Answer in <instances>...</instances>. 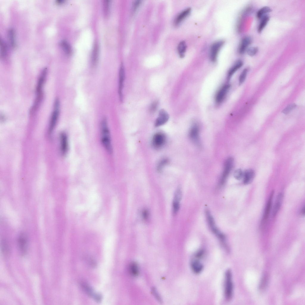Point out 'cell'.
Instances as JSON below:
<instances>
[{
  "mask_svg": "<svg viewBox=\"0 0 305 305\" xmlns=\"http://www.w3.org/2000/svg\"><path fill=\"white\" fill-rule=\"evenodd\" d=\"M100 136L102 144L106 152L110 154L113 152V147L110 130L108 121L105 118L101 121L100 124Z\"/></svg>",
  "mask_w": 305,
  "mask_h": 305,
  "instance_id": "1",
  "label": "cell"
},
{
  "mask_svg": "<svg viewBox=\"0 0 305 305\" xmlns=\"http://www.w3.org/2000/svg\"><path fill=\"white\" fill-rule=\"evenodd\" d=\"M233 291V284L232 280L231 271L228 270L225 274L224 283V294L227 300H230L232 298Z\"/></svg>",
  "mask_w": 305,
  "mask_h": 305,
  "instance_id": "2",
  "label": "cell"
},
{
  "mask_svg": "<svg viewBox=\"0 0 305 305\" xmlns=\"http://www.w3.org/2000/svg\"><path fill=\"white\" fill-rule=\"evenodd\" d=\"M224 44V41L220 40L215 42L211 45L209 51V58L212 62L216 61L218 54Z\"/></svg>",
  "mask_w": 305,
  "mask_h": 305,
  "instance_id": "3",
  "label": "cell"
},
{
  "mask_svg": "<svg viewBox=\"0 0 305 305\" xmlns=\"http://www.w3.org/2000/svg\"><path fill=\"white\" fill-rule=\"evenodd\" d=\"M233 163L234 159L232 158L229 157L226 160L225 163L223 170L220 179V185H222L224 183L232 169Z\"/></svg>",
  "mask_w": 305,
  "mask_h": 305,
  "instance_id": "4",
  "label": "cell"
},
{
  "mask_svg": "<svg viewBox=\"0 0 305 305\" xmlns=\"http://www.w3.org/2000/svg\"><path fill=\"white\" fill-rule=\"evenodd\" d=\"M166 138L165 134L159 132L155 133L153 136L151 141L152 147L155 149H159L165 144Z\"/></svg>",
  "mask_w": 305,
  "mask_h": 305,
  "instance_id": "5",
  "label": "cell"
},
{
  "mask_svg": "<svg viewBox=\"0 0 305 305\" xmlns=\"http://www.w3.org/2000/svg\"><path fill=\"white\" fill-rule=\"evenodd\" d=\"M199 131L198 125L196 124H194L190 128L189 133V136L190 139L198 146L200 145Z\"/></svg>",
  "mask_w": 305,
  "mask_h": 305,
  "instance_id": "6",
  "label": "cell"
},
{
  "mask_svg": "<svg viewBox=\"0 0 305 305\" xmlns=\"http://www.w3.org/2000/svg\"><path fill=\"white\" fill-rule=\"evenodd\" d=\"M252 41V38L249 36H246L243 38L238 48V51L239 54L242 55L246 52Z\"/></svg>",
  "mask_w": 305,
  "mask_h": 305,
  "instance_id": "7",
  "label": "cell"
},
{
  "mask_svg": "<svg viewBox=\"0 0 305 305\" xmlns=\"http://www.w3.org/2000/svg\"><path fill=\"white\" fill-rule=\"evenodd\" d=\"M60 139L61 153L64 156L66 154L69 148L68 138L65 132H62L60 135Z\"/></svg>",
  "mask_w": 305,
  "mask_h": 305,
  "instance_id": "8",
  "label": "cell"
},
{
  "mask_svg": "<svg viewBox=\"0 0 305 305\" xmlns=\"http://www.w3.org/2000/svg\"><path fill=\"white\" fill-rule=\"evenodd\" d=\"M230 88V85L226 84L223 85L217 92L215 100L217 104L221 103L224 99Z\"/></svg>",
  "mask_w": 305,
  "mask_h": 305,
  "instance_id": "9",
  "label": "cell"
},
{
  "mask_svg": "<svg viewBox=\"0 0 305 305\" xmlns=\"http://www.w3.org/2000/svg\"><path fill=\"white\" fill-rule=\"evenodd\" d=\"M58 101H57L56 102L55 108L52 112L51 117L49 126V131L50 133L54 129L58 118L59 111L58 108L59 103Z\"/></svg>",
  "mask_w": 305,
  "mask_h": 305,
  "instance_id": "10",
  "label": "cell"
},
{
  "mask_svg": "<svg viewBox=\"0 0 305 305\" xmlns=\"http://www.w3.org/2000/svg\"><path fill=\"white\" fill-rule=\"evenodd\" d=\"M125 79V72L123 64L122 63L121 65L119 71L118 88L119 94L121 101H122V92Z\"/></svg>",
  "mask_w": 305,
  "mask_h": 305,
  "instance_id": "11",
  "label": "cell"
},
{
  "mask_svg": "<svg viewBox=\"0 0 305 305\" xmlns=\"http://www.w3.org/2000/svg\"><path fill=\"white\" fill-rule=\"evenodd\" d=\"M169 118V116L167 112L164 109L161 110L155 121V126L158 127L164 125L167 122Z\"/></svg>",
  "mask_w": 305,
  "mask_h": 305,
  "instance_id": "12",
  "label": "cell"
},
{
  "mask_svg": "<svg viewBox=\"0 0 305 305\" xmlns=\"http://www.w3.org/2000/svg\"><path fill=\"white\" fill-rule=\"evenodd\" d=\"M191 12V8L189 7L180 12L175 19L174 21L175 25H178L180 24L190 14Z\"/></svg>",
  "mask_w": 305,
  "mask_h": 305,
  "instance_id": "13",
  "label": "cell"
},
{
  "mask_svg": "<svg viewBox=\"0 0 305 305\" xmlns=\"http://www.w3.org/2000/svg\"><path fill=\"white\" fill-rule=\"evenodd\" d=\"M283 198V194L279 193L278 195L273 207L272 216L274 217L277 214L281 207Z\"/></svg>",
  "mask_w": 305,
  "mask_h": 305,
  "instance_id": "14",
  "label": "cell"
},
{
  "mask_svg": "<svg viewBox=\"0 0 305 305\" xmlns=\"http://www.w3.org/2000/svg\"><path fill=\"white\" fill-rule=\"evenodd\" d=\"M255 177V172L252 169H248L243 173V183L245 184L251 183Z\"/></svg>",
  "mask_w": 305,
  "mask_h": 305,
  "instance_id": "15",
  "label": "cell"
},
{
  "mask_svg": "<svg viewBox=\"0 0 305 305\" xmlns=\"http://www.w3.org/2000/svg\"><path fill=\"white\" fill-rule=\"evenodd\" d=\"M273 194L274 191H272L271 192L265 206L263 216V219L264 220H267L269 216L272 207Z\"/></svg>",
  "mask_w": 305,
  "mask_h": 305,
  "instance_id": "16",
  "label": "cell"
},
{
  "mask_svg": "<svg viewBox=\"0 0 305 305\" xmlns=\"http://www.w3.org/2000/svg\"><path fill=\"white\" fill-rule=\"evenodd\" d=\"M18 244L20 251L22 254H24L27 250V240L25 235L21 234L18 239Z\"/></svg>",
  "mask_w": 305,
  "mask_h": 305,
  "instance_id": "17",
  "label": "cell"
},
{
  "mask_svg": "<svg viewBox=\"0 0 305 305\" xmlns=\"http://www.w3.org/2000/svg\"><path fill=\"white\" fill-rule=\"evenodd\" d=\"M243 65V62L241 60H238L235 62L228 71L227 77L228 80H230L233 75Z\"/></svg>",
  "mask_w": 305,
  "mask_h": 305,
  "instance_id": "18",
  "label": "cell"
},
{
  "mask_svg": "<svg viewBox=\"0 0 305 305\" xmlns=\"http://www.w3.org/2000/svg\"><path fill=\"white\" fill-rule=\"evenodd\" d=\"M191 267L192 271L196 274L200 273L203 269V265L197 259L192 261L191 264Z\"/></svg>",
  "mask_w": 305,
  "mask_h": 305,
  "instance_id": "19",
  "label": "cell"
},
{
  "mask_svg": "<svg viewBox=\"0 0 305 305\" xmlns=\"http://www.w3.org/2000/svg\"><path fill=\"white\" fill-rule=\"evenodd\" d=\"M187 48V45L185 41H182L178 44L177 50L178 54L181 58H183L185 56Z\"/></svg>",
  "mask_w": 305,
  "mask_h": 305,
  "instance_id": "20",
  "label": "cell"
},
{
  "mask_svg": "<svg viewBox=\"0 0 305 305\" xmlns=\"http://www.w3.org/2000/svg\"><path fill=\"white\" fill-rule=\"evenodd\" d=\"M272 11L271 9L267 6L263 7L259 9L257 12L256 17L258 19H261L267 14Z\"/></svg>",
  "mask_w": 305,
  "mask_h": 305,
  "instance_id": "21",
  "label": "cell"
},
{
  "mask_svg": "<svg viewBox=\"0 0 305 305\" xmlns=\"http://www.w3.org/2000/svg\"><path fill=\"white\" fill-rule=\"evenodd\" d=\"M270 20V17L267 15L263 16L261 19L258 25L257 31L258 33H261L267 24Z\"/></svg>",
  "mask_w": 305,
  "mask_h": 305,
  "instance_id": "22",
  "label": "cell"
},
{
  "mask_svg": "<svg viewBox=\"0 0 305 305\" xmlns=\"http://www.w3.org/2000/svg\"><path fill=\"white\" fill-rule=\"evenodd\" d=\"M98 56V45L95 44L91 56V63L93 66H95L97 63Z\"/></svg>",
  "mask_w": 305,
  "mask_h": 305,
  "instance_id": "23",
  "label": "cell"
},
{
  "mask_svg": "<svg viewBox=\"0 0 305 305\" xmlns=\"http://www.w3.org/2000/svg\"><path fill=\"white\" fill-rule=\"evenodd\" d=\"M129 270L130 274L133 276L136 277L139 273L138 266L136 263L133 262L130 263L129 267Z\"/></svg>",
  "mask_w": 305,
  "mask_h": 305,
  "instance_id": "24",
  "label": "cell"
},
{
  "mask_svg": "<svg viewBox=\"0 0 305 305\" xmlns=\"http://www.w3.org/2000/svg\"><path fill=\"white\" fill-rule=\"evenodd\" d=\"M7 47L6 43L3 39H0V55L2 58H5L7 55Z\"/></svg>",
  "mask_w": 305,
  "mask_h": 305,
  "instance_id": "25",
  "label": "cell"
},
{
  "mask_svg": "<svg viewBox=\"0 0 305 305\" xmlns=\"http://www.w3.org/2000/svg\"><path fill=\"white\" fill-rule=\"evenodd\" d=\"M60 45L65 52L68 55L70 54L72 51L71 48L69 44L66 41H62L60 43Z\"/></svg>",
  "mask_w": 305,
  "mask_h": 305,
  "instance_id": "26",
  "label": "cell"
},
{
  "mask_svg": "<svg viewBox=\"0 0 305 305\" xmlns=\"http://www.w3.org/2000/svg\"><path fill=\"white\" fill-rule=\"evenodd\" d=\"M169 162V159L166 158H164L161 160L158 163L157 169L158 172L161 171L164 167Z\"/></svg>",
  "mask_w": 305,
  "mask_h": 305,
  "instance_id": "27",
  "label": "cell"
},
{
  "mask_svg": "<svg viewBox=\"0 0 305 305\" xmlns=\"http://www.w3.org/2000/svg\"><path fill=\"white\" fill-rule=\"evenodd\" d=\"M8 35L9 40L11 46L13 47L15 45L14 32L13 29L10 28L8 30Z\"/></svg>",
  "mask_w": 305,
  "mask_h": 305,
  "instance_id": "28",
  "label": "cell"
},
{
  "mask_svg": "<svg viewBox=\"0 0 305 305\" xmlns=\"http://www.w3.org/2000/svg\"><path fill=\"white\" fill-rule=\"evenodd\" d=\"M258 52V49L256 47H248L246 52L250 56H253L256 55Z\"/></svg>",
  "mask_w": 305,
  "mask_h": 305,
  "instance_id": "29",
  "label": "cell"
},
{
  "mask_svg": "<svg viewBox=\"0 0 305 305\" xmlns=\"http://www.w3.org/2000/svg\"><path fill=\"white\" fill-rule=\"evenodd\" d=\"M248 69H244L240 74L239 78V85L242 84L245 80L248 72Z\"/></svg>",
  "mask_w": 305,
  "mask_h": 305,
  "instance_id": "30",
  "label": "cell"
},
{
  "mask_svg": "<svg viewBox=\"0 0 305 305\" xmlns=\"http://www.w3.org/2000/svg\"><path fill=\"white\" fill-rule=\"evenodd\" d=\"M243 173L240 169L236 170L234 172V176L235 178L237 180H240L243 177Z\"/></svg>",
  "mask_w": 305,
  "mask_h": 305,
  "instance_id": "31",
  "label": "cell"
},
{
  "mask_svg": "<svg viewBox=\"0 0 305 305\" xmlns=\"http://www.w3.org/2000/svg\"><path fill=\"white\" fill-rule=\"evenodd\" d=\"M110 2L109 0H105L103 2V10L104 14L107 16L109 10Z\"/></svg>",
  "mask_w": 305,
  "mask_h": 305,
  "instance_id": "32",
  "label": "cell"
},
{
  "mask_svg": "<svg viewBox=\"0 0 305 305\" xmlns=\"http://www.w3.org/2000/svg\"><path fill=\"white\" fill-rule=\"evenodd\" d=\"M296 107V105L294 103L290 104L287 106L282 111V112L285 114H288Z\"/></svg>",
  "mask_w": 305,
  "mask_h": 305,
  "instance_id": "33",
  "label": "cell"
},
{
  "mask_svg": "<svg viewBox=\"0 0 305 305\" xmlns=\"http://www.w3.org/2000/svg\"><path fill=\"white\" fill-rule=\"evenodd\" d=\"M173 211L174 214H176L180 208V202L174 201L173 203Z\"/></svg>",
  "mask_w": 305,
  "mask_h": 305,
  "instance_id": "34",
  "label": "cell"
},
{
  "mask_svg": "<svg viewBox=\"0 0 305 305\" xmlns=\"http://www.w3.org/2000/svg\"><path fill=\"white\" fill-rule=\"evenodd\" d=\"M158 105V101H155L153 102L150 105V111L153 113L156 111Z\"/></svg>",
  "mask_w": 305,
  "mask_h": 305,
  "instance_id": "35",
  "label": "cell"
},
{
  "mask_svg": "<svg viewBox=\"0 0 305 305\" xmlns=\"http://www.w3.org/2000/svg\"><path fill=\"white\" fill-rule=\"evenodd\" d=\"M141 3V1L139 0H135L134 1L133 4V11H135L139 7Z\"/></svg>",
  "mask_w": 305,
  "mask_h": 305,
  "instance_id": "36",
  "label": "cell"
},
{
  "mask_svg": "<svg viewBox=\"0 0 305 305\" xmlns=\"http://www.w3.org/2000/svg\"><path fill=\"white\" fill-rule=\"evenodd\" d=\"M152 293L153 295L155 296V297L157 299L158 301L159 302H161V297H160V296L158 294V293H157V291H156V290L155 289V288H152Z\"/></svg>",
  "mask_w": 305,
  "mask_h": 305,
  "instance_id": "37",
  "label": "cell"
},
{
  "mask_svg": "<svg viewBox=\"0 0 305 305\" xmlns=\"http://www.w3.org/2000/svg\"><path fill=\"white\" fill-rule=\"evenodd\" d=\"M2 246L3 253H4L5 254H7L8 252V248L5 242L3 243Z\"/></svg>",
  "mask_w": 305,
  "mask_h": 305,
  "instance_id": "38",
  "label": "cell"
},
{
  "mask_svg": "<svg viewBox=\"0 0 305 305\" xmlns=\"http://www.w3.org/2000/svg\"><path fill=\"white\" fill-rule=\"evenodd\" d=\"M142 216L144 220L147 219L149 216V213L147 210L145 209L143 211Z\"/></svg>",
  "mask_w": 305,
  "mask_h": 305,
  "instance_id": "39",
  "label": "cell"
},
{
  "mask_svg": "<svg viewBox=\"0 0 305 305\" xmlns=\"http://www.w3.org/2000/svg\"><path fill=\"white\" fill-rule=\"evenodd\" d=\"M64 1L63 0H57L56 1L57 3L58 4H61L63 3Z\"/></svg>",
  "mask_w": 305,
  "mask_h": 305,
  "instance_id": "40",
  "label": "cell"
},
{
  "mask_svg": "<svg viewBox=\"0 0 305 305\" xmlns=\"http://www.w3.org/2000/svg\"><path fill=\"white\" fill-rule=\"evenodd\" d=\"M301 213H302V214L303 215H304V214H305V207H304V206L302 208V210H301Z\"/></svg>",
  "mask_w": 305,
  "mask_h": 305,
  "instance_id": "41",
  "label": "cell"
}]
</instances>
